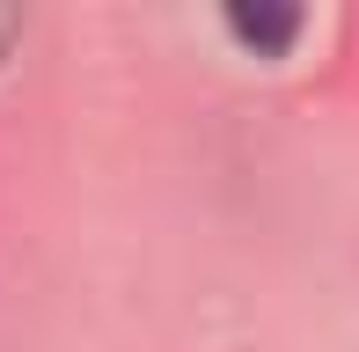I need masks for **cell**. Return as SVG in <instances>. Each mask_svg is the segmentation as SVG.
I'll use <instances>...</instances> for the list:
<instances>
[{
	"instance_id": "6da1fadb",
	"label": "cell",
	"mask_w": 359,
	"mask_h": 352,
	"mask_svg": "<svg viewBox=\"0 0 359 352\" xmlns=\"http://www.w3.org/2000/svg\"><path fill=\"white\" fill-rule=\"evenodd\" d=\"M227 29H235L257 59H279L286 44L301 37V8H293V0H235V8H227Z\"/></svg>"
},
{
	"instance_id": "7a4b0ae2",
	"label": "cell",
	"mask_w": 359,
	"mask_h": 352,
	"mask_svg": "<svg viewBox=\"0 0 359 352\" xmlns=\"http://www.w3.org/2000/svg\"><path fill=\"white\" fill-rule=\"evenodd\" d=\"M15 37H22V15H15V8H0V59H8V44Z\"/></svg>"
}]
</instances>
